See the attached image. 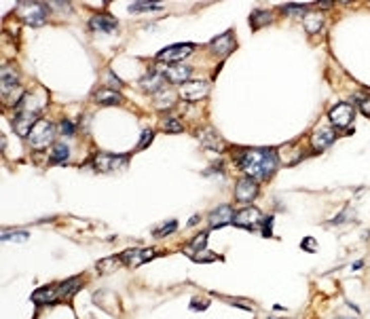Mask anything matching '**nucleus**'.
<instances>
[{
  "label": "nucleus",
  "instance_id": "1",
  "mask_svg": "<svg viewBox=\"0 0 370 319\" xmlns=\"http://www.w3.org/2000/svg\"><path fill=\"white\" fill-rule=\"evenodd\" d=\"M241 169L248 173V178L254 180H265L273 171L277 169V157L275 152L269 148H254V150H245L241 159H239Z\"/></svg>",
  "mask_w": 370,
  "mask_h": 319
},
{
  "label": "nucleus",
  "instance_id": "2",
  "mask_svg": "<svg viewBox=\"0 0 370 319\" xmlns=\"http://www.w3.org/2000/svg\"><path fill=\"white\" fill-rule=\"evenodd\" d=\"M19 17L30 23V26H40V23L47 21V15H49V5L43 3H21L17 7Z\"/></svg>",
  "mask_w": 370,
  "mask_h": 319
},
{
  "label": "nucleus",
  "instance_id": "3",
  "mask_svg": "<svg viewBox=\"0 0 370 319\" xmlns=\"http://www.w3.org/2000/svg\"><path fill=\"white\" fill-rule=\"evenodd\" d=\"M28 138H30V144L34 148H45V146H49L51 142H53V138H55V127L49 121L40 119L36 125L32 127V131H30Z\"/></svg>",
  "mask_w": 370,
  "mask_h": 319
},
{
  "label": "nucleus",
  "instance_id": "4",
  "mask_svg": "<svg viewBox=\"0 0 370 319\" xmlns=\"http://www.w3.org/2000/svg\"><path fill=\"white\" fill-rule=\"evenodd\" d=\"M210 93V82L205 80H186L180 87V96L186 102H199Z\"/></svg>",
  "mask_w": 370,
  "mask_h": 319
},
{
  "label": "nucleus",
  "instance_id": "5",
  "mask_svg": "<svg viewBox=\"0 0 370 319\" xmlns=\"http://www.w3.org/2000/svg\"><path fill=\"white\" fill-rule=\"evenodd\" d=\"M262 214L256 209V207H245L241 211H237L235 214V226H241V229H256L262 224Z\"/></svg>",
  "mask_w": 370,
  "mask_h": 319
},
{
  "label": "nucleus",
  "instance_id": "6",
  "mask_svg": "<svg viewBox=\"0 0 370 319\" xmlns=\"http://www.w3.org/2000/svg\"><path fill=\"white\" fill-rule=\"evenodd\" d=\"M195 47L186 42V44H172V47H165L163 51L157 53V60L159 62H178V60H184L186 55L193 53Z\"/></svg>",
  "mask_w": 370,
  "mask_h": 319
},
{
  "label": "nucleus",
  "instance_id": "7",
  "mask_svg": "<svg viewBox=\"0 0 370 319\" xmlns=\"http://www.w3.org/2000/svg\"><path fill=\"white\" fill-rule=\"evenodd\" d=\"M154 256H157V252H154L152 247H146V250H127V252H123L121 260H123V264L136 268L140 264L148 262V260H152Z\"/></svg>",
  "mask_w": 370,
  "mask_h": 319
},
{
  "label": "nucleus",
  "instance_id": "8",
  "mask_svg": "<svg viewBox=\"0 0 370 319\" xmlns=\"http://www.w3.org/2000/svg\"><path fill=\"white\" fill-rule=\"evenodd\" d=\"M258 195V184L254 178H241L235 186V199L239 203H250Z\"/></svg>",
  "mask_w": 370,
  "mask_h": 319
},
{
  "label": "nucleus",
  "instance_id": "9",
  "mask_svg": "<svg viewBox=\"0 0 370 319\" xmlns=\"http://www.w3.org/2000/svg\"><path fill=\"white\" fill-rule=\"evenodd\" d=\"M127 165V157H114V155H98L93 159V167L98 171H112V169H123Z\"/></svg>",
  "mask_w": 370,
  "mask_h": 319
},
{
  "label": "nucleus",
  "instance_id": "10",
  "mask_svg": "<svg viewBox=\"0 0 370 319\" xmlns=\"http://www.w3.org/2000/svg\"><path fill=\"white\" fill-rule=\"evenodd\" d=\"M36 123H38V121H36V114H34V112L17 110V114H15V121H13V127H15L17 135H21V138H28V135H30V131H32V127L36 125Z\"/></svg>",
  "mask_w": 370,
  "mask_h": 319
},
{
  "label": "nucleus",
  "instance_id": "11",
  "mask_svg": "<svg viewBox=\"0 0 370 319\" xmlns=\"http://www.w3.org/2000/svg\"><path fill=\"white\" fill-rule=\"evenodd\" d=\"M330 121L334 127H347L353 121V106L351 104H337L330 110Z\"/></svg>",
  "mask_w": 370,
  "mask_h": 319
},
{
  "label": "nucleus",
  "instance_id": "12",
  "mask_svg": "<svg viewBox=\"0 0 370 319\" xmlns=\"http://www.w3.org/2000/svg\"><path fill=\"white\" fill-rule=\"evenodd\" d=\"M161 74H163V78H165L167 82H174V85H184L186 78L190 76V68H188V66H180V64H176V66H165V68L161 70Z\"/></svg>",
  "mask_w": 370,
  "mask_h": 319
},
{
  "label": "nucleus",
  "instance_id": "13",
  "mask_svg": "<svg viewBox=\"0 0 370 319\" xmlns=\"http://www.w3.org/2000/svg\"><path fill=\"white\" fill-rule=\"evenodd\" d=\"M89 28H91L93 32L114 34V32H116V28H118V23H116V19H114V17L106 15V13H100V15H93V17H91Z\"/></svg>",
  "mask_w": 370,
  "mask_h": 319
},
{
  "label": "nucleus",
  "instance_id": "14",
  "mask_svg": "<svg viewBox=\"0 0 370 319\" xmlns=\"http://www.w3.org/2000/svg\"><path fill=\"white\" fill-rule=\"evenodd\" d=\"M235 220V211L231 205H220L218 209H214L210 214V226L212 229H220L224 224H229Z\"/></svg>",
  "mask_w": 370,
  "mask_h": 319
},
{
  "label": "nucleus",
  "instance_id": "15",
  "mask_svg": "<svg viewBox=\"0 0 370 319\" xmlns=\"http://www.w3.org/2000/svg\"><path fill=\"white\" fill-rule=\"evenodd\" d=\"M233 49H235V40H233V34L231 32H224L222 36L212 40V51L216 53L218 57H226Z\"/></svg>",
  "mask_w": 370,
  "mask_h": 319
},
{
  "label": "nucleus",
  "instance_id": "16",
  "mask_svg": "<svg viewBox=\"0 0 370 319\" xmlns=\"http://www.w3.org/2000/svg\"><path fill=\"white\" fill-rule=\"evenodd\" d=\"M332 142H334V131H332L330 127H319V129H315V133L311 135V144L317 150L328 148Z\"/></svg>",
  "mask_w": 370,
  "mask_h": 319
},
{
  "label": "nucleus",
  "instance_id": "17",
  "mask_svg": "<svg viewBox=\"0 0 370 319\" xmlns=\"http://www.w3.org/2000/svg\"><path fill=\"white\" fill-rule=\"evenodd\" d=\"M93 98H95V102L102 104V106H116V104L123 102L121 93H118L116 89H100V91H95Z\"/></svg>",
  "mask_w": 370,
  "mask_h": 319
},
{
  "label": "nucleus",
  "instance_id": "18",
  "mask_svg": "<svg viewBox=\"0 0 370 319\" xmlns=\"http://www.w3.org/2000/svg\"><path fill=\"white\" fill-rule=\"evenodd\" d=\"M78 290H80V279L78 277L68 279V281H64V283H59V286H57V298L59 300H68V298H72Z\"/></svg>",
  "mask_w": 370,
  "mask_h": 319
},
{
  "label": "nucleus",
  "instance_id": "19",
  "mask_svg": "<svg viewBox=\"0 0 370 319\" xmlns=\"http://www.w3.org/2000/svg\"><path fill=\"white\" fill-rule=\"evenodd\" d=\"M32 300L36 304H53L57 302V288H40L32 294Z\"/></svg>",
  "mask_w": 370,
  "mask_h": 319
},
{
  "label": "nucleus",
  "instance_id": "20",
  "mask_svg": "<svg viewBox=\"0 0 370 319\" xmlns=\"http://www.w3.org/2000/svg\"><path fill=\"white\" fill-rule=\"evenodd\" d=\"M17 80H19V76H17V72H15V68L3 66V70H0V82H3V93H7L11 87H17Z\"/></svg>",
  "mask_w": 370,
  "mask_h": 319
},
{
  "label": "nucleus",
  "instance_id": "21",
  "mask_svg": "<svg viewBox=\"0 0 370 319\" xmlns=\"http://www.w3.org/2000/svg\"><path fill=\"white\" fill-rule=\"evenodd\" d=\"M205 243H208V233H201V235H197V237L184 247V254L188 258H195L197 252H205Z\"/></svg>",
  "mask_w": 370,
  "mask_h": 319
},
{
  "label": "nucleus",
  "instance_id": "22",
  "mask_svg": "<svg viewBox=\"0 0 370 319\" xmlns=\"http://www.w3.org/2000/svg\"><path fill=\"white\" fill-rule=\"evenodd\" d=\"M176 104V93L174 91H167V89H161L154 93V106L159 110H165V108H172Z\"/></svg>",
  "mask_w": 370,
  "mask_h": 319
},
{
  "label": "nucleus",
  "instance_id": "23",
  "mask_svg": "<svg viewBox=\"0 0 370 319\" xmlns=\"http://www.w3.org/2000/svg\"><path fill=\"white\" fill-rule=\"evenodd\" d=\"M163 80H165L163 74L152 72V74H148V76L142 78V89H144V91H161Z\"/></svg>",
  "mask_w": 370,
  "mask_h": 319
},
{
  "label": "nucleus",
  "instance_id": "24",
  "mask_svg": "<svg viewBox=\"0 0 370 319\" xmlns=\"http://www.w3.org/2000/svg\"><path fill=\"white\" fill-rule=\"evenodd\" d=\"M303 23H305V28H307L309 34H315V32L321 30V23H324V19H321L319 13H307Z\"/></svg>",
  "mask_w": 370,
  "mask_h": 319
},
{
  "label": "nucleus",
  "instance_id": "25",
  "mask_svg": "<svg viewBox=\"0 0 370 319\" xmlns=\"http://www.w3.org/2000/svg\"><path fill=\"white\" fill-rule=\"evenodd\" d=\"M121 262H123V260L116 258V256L104 258V260H100V262H98V273H110V270H114Z\"/></svg>",
  "mask_w": 370,
  "mask_h": 319
},
{
  "label": "nucleus",
  "instance_id": "26",
  "mask_svg": "<svg viewBox=\"0 0 370 319\" xmlns=\"http://www.w3.org/2000/svg\"><path fill=\"white\" fill-rule=\"evenodd\" d=\"M68 157H70V148L66 144H55L53 146V150H51V161L53 163H64V161H68Z\"/></svg>",
  "mask_w": 370,
  "mask_h": 319
},
{
  "label": "nucleus",
  "instance_id": "27",
  "mask_svg": "<svg viewBox=\"0 0 370 319\" xmlns=\"http://www.w3.org/2000/svg\"><path fill=\"white\" fill-rule=\"evenodd\" d=\"M199 138H201V142H203V146H205V148H210V150H218L220 140H218V135H216V133H212V131H203Z\"/></svg>",
  "mask_w": 370,
  "mask_h": 319
},
{
  "label": "nucleus",
  "instance_id": "28",
  "mask_svg": "<svg viewBox=\"0 0 370 319\" xmlns=\"http://www.w3.org/2000/svg\"><path fill=\"white\" fill-rule=\"evenodd\" d=\"M28 237L30 235L26 233V231H5L3 233V241H28Z\"/></svg>",
  "mask_w": 370,
  "mask_h": 319
},
{
  "label": "nucleus",
  "instance_id": "29",
  "mask_svg": "<svg viewBox=\"0 0 370 319\" xmlns=\"http://www.w3.org/2000/svg\"><path fill=\"white\" fill-rule=\"evenodd\" d=\"M163 127H165L170 133H180V131H182V123L178 121V119H174V116H170L167 121H163Z\"/></svg>",
  "mask_w": 370,
  "mask_h": 319
},
{
  "label": "nucleus",
  "instance_id": "30",
  "mask_svg": "<svg viewBox=\"0 0 370 319\" xmlns=\"http://www.w3.org/2000/svg\"><path fill=\"white\" fill-rule=\"evenodd\" d=\"M154 9H161V5H154V3H134L129 7L131 13H138V11H154Z\"/></svg>",
  "mask_w": 370,
  "mask_h": 319
},
{
  "label": "nucleus",
  "instance_id": "31",
  "mask_svg": "<svg viewBox=\"0 0 370 319\" xmlns=\"http://www.w3.org/2000/svg\"><path fill=\"white\" fill-rule=\"evenodd\" d=\"M267 21H271V15H269V13H260V11L250 17V23H252L254 28H260L262 23H267Z\"/></svg>",
  "mask_w": 370,
  "mask_h": 319
},
{
  "label": "nucleus",
  "instance_id": "32",
  "mask_svg": "<svg viewBox=\"0 0 370 319\" xmlns=\"http://www.w3.org/2000/svg\"><path fill=\"white\" fill-rule=\"evenodd\" d=\"M176 229H178V222H176V220H172L170 224H163L161 229H157V231H154V237H165V235L174 233Z\"/></svg>",
  "mask_w": 370,
  "mask_h": 319
},
{
  "label": "nucleus",
  "instance_id": "33",
  "mask_svg": "<svg viewBox=\"0 0 370 319\" xmlns=\"http://www.w3.org/2000/svg\"><path fill=\"white\" fill-rule=\"evenodd\" d=\"M152 138H154V131L152 129H146V131H142V140H140V144H138V148L142 150V148H146L150 142H152Z\"/></svg>",
  "mask_w": 370,
  "mask_h": 319
},
{
  "label": "nucleus",
  "instance_id": "34",
  "mask_svg": "<svg viewBox=\"0 0 370 319\" xmlns=\"http://www.w3.org/2000/svg\"><path fill=\"white\" fill-rule=\"evenodd\" d=\"M59 133H62V135H74L72 121H62V123H59Z\"/></svg>",
  "mask_w": 370,
  "mask_h": 319
},
{
  "label": "nucleus",
  "instance_id": "35",
  "mask_svg": "<svg viewBox=\"0 0 370 319\" xmlns=\"http://www.w3.org/2000/svg\"><path fill=\"white\" fill-rule=\"evenodd\" d=\"M262 235H265V237H271L273 235V216H267L265 220H262Z\"/></svg>",
  "mask_w": 370,
  "mask_h": 319
},
{
  "label": "nucleus",
  "instance_id": "36",
  "mask_svg": "<svg viewBox=\"0 0 370 319\" xmlns=\"http://www.w3.org/2000/svg\"><path fill=\"white\" fill-rule=\"evenodd\" d=\"M360 108H362V112H364V114H368V116H370V98L360 100Z\"/></svg>",
  "mask_w": 370,
  "mask_h": 319
},
{
  "label": "nucleus",
  "instance_id": "37",
  "mask_svg": "<svg viewBox=\"0 0 370 319\" xmlns=\"http://www.w3.org/2000/svg\"><path fill=\"white\" fill-rule=\"evenodd\" d=\"M301 245L305 247V250H309V252H315V241H313L311 237H309V239H305Z\"/></svg>",
  "mask_w": 370,
  "mask_h": 319
},
{
  "label": "nucleus",
  "instance_id": "38",
  "mask_svg": "<svg viewBox=\"0 0 370 319\" xmlns=\"http://www.w3.org/2000/svg\"><path fill=\"white\" fill-rule=\"evenodd\" d=\"M108 80H110V85H112V87H121V85H123V82L118 80V78H114V74H112V72H108Z\"/></svg>",
  "mask_w": 370,
  "mask_h": 319
},
{
  "label": "nucleus",
  "instance_id": "39",
  "mask_svg": "<svg viewBox=\"0 0 370 319\" xmlns=\"http://www.w3.org/2000/svg\"><path fill=\"white\" fill-rule=\"evenodd\" d=\"M360 266H362V260H357V262L353 264V270H360Z\"/></svg>",
  "mask_w": 370,
  "mask_h": 319
},
{
  "label": "nucleus",
  "instance_id": "40",
  "mask_svg": "<svg viewBox=\"0 0 370 319\" xmlns=\"http://www.w3.org/2000/svg\"><path fill=\"white\" fill-rule=\"evenodd\" d=\"M197 222H199V216H193V220H190L188 224H190V226H193V224H197Z\"/></svg>",
  "mask_w": 370,
  "mask_h": 319
},
{
  "label": "nucleus",
  "instance_id": "41",
  "mask_svg": "<svg viewBox=\"0 0 370 319\" xmlns=\"http://www.w3.org/2000/svg\"><path fill=\"white\" fill-rule=\"evenodd\" d=\"M341 319H349V317H341Z\"/></svg>",
  "mask_w": 370,
  "mask_h": 319
}]
</instances>
